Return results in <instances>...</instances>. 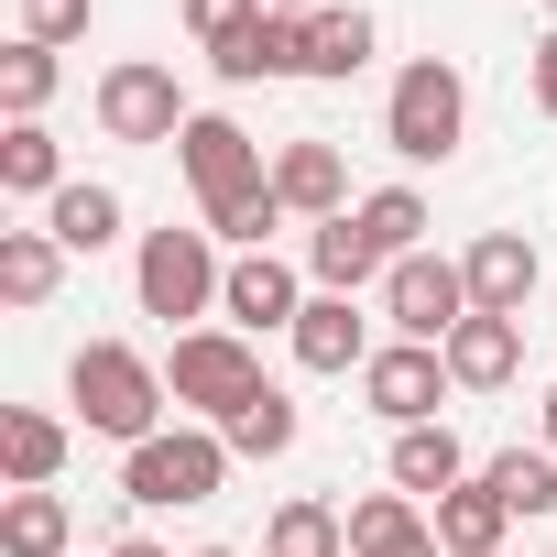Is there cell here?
Returning <instances> with one entry per match:
<instances>
[{"label":"cell","instance_id":"5","mask_svg":"<svg viewBox=\"0 0 557 557\" xmlns=\"http://www.w3.org/2000/svg\"><path fill=\"white\" fill-rule=\"evenodd\" d=\"M164 383H175V405H197L208 426H230V416L262 394V361H251V339H240V329H175Z\"/></svg>","mask_w":557,"mask_h":557},{"label":"cell","instance_id":"21","mask_svg":"<svg viewBox=\"0 0 557 557\" xmlns=\"http://www.w3.org/2000/svg\"><path fill=\"white\" fill-rule=\"evenodd\" d=\"M66 285V240L55 230H0V296L12 307H45Z\"/></svg>","mask_w":557,"mask_h":557},{"label":"cell","instance_id":"35","mask_svg":"<svg viewBox=\"0 0 557 557\" xmlns=\"http://www.w3.org/2000/svg\"><path fill=\"white\" fill-rule=\"evenodd\" d=\"M262 12H296V23H318V12H329V0H262Z\"/></svg>","mask_w":557,"mask_h":557},{"label":"cell","instance_id":"22","mask_svg":"<svg viewBox=\"0 0 557 557\" xmlns=\"http://www.w3.org/2000/svg\"><path fill=\"white\" fill-rule=\"evenodd\" d=\"M503 524H513V513H503L492 481H459V492L437 503V546H448V557H503Z\"/></svg>","mask_w":557,"mask_h":557},{"label":"cell","instance_id":"16","mask_svg":"<svg viewBox=\"0 0 557 557\" xmlns=\"http://www.w3.org/2000/svg\"><path fill=\"white\" fill-rule=\"evenodd\" d=\"M350 557H448V546L416 513V492H372V503H350Z\"/></svg>","mask_w":557,"mask_h":557},{"label":"cell","instance_id":"36","mask_svg":"<svg viewBox=\"0 0 557 557\" xmlns=\"http://www.w3.org/2000/svg\"><path fill=\"white\" fill-rule=\"evenodd\" d=\"M110 557H164V546H143V535H132V546H110Z\"/></svg>","mask_w":557,"mask_h":557},{"label":"cell","instance_id":"9","mask_svg":"<svg viewBox=\"0 0 557 557\" xmlns=\"http://www.w3.org/2000/svg\"><path fill=\"white\" fill-rule=\"evenodd\" d=\"M175 164H186L197 208H219V197H240V186H262V175H273V164H262V143H251L230 110H197V121H186V143H175Z\"/></svg>","mask_w":557,"mask_h":557},{"label":"cell","instance_id":"8","mask_svg":"<svg viewBox=\"0 0 557 557\" xmlns=\"http://www.w3.org/2000/svg\"><path fill=\"white\" fill-rule=\"evenodd\" d=\"M448 394H459V383H448V350H426V339H383V350L361 361V405L394 416V426H437Z\"/></svg>","mask_w":557,"mask_h":557},{"label":"cell","instance_id":"6","mask_svg":"<svg viewBox=\"0 0 557 557\" xmlns=\"http://www.w3.org/2000/svg\"><path fill=\"white\" fill-rule=\"evenodd\" d=\"M186 88H175V66H153V55H121L110 77H99V132L110 143H186Z\"/></svg>","mask_w":557,"mask_h":557},{"label":"cell","instance_id":"38","mask_svg":"<svg viewBox=\"0 0 557 557\" xmlns=\"http://www.w3.org/2000/svg\"><path fill=\"white\" fill-rule=\"evenodd\" d=\"M197 557H240V546H197Z\"/></svg>","mask_w":557,"mask_h":557},{"label":"cell","instance_id":"27","mask_svg":"<svg viewBox=\"0 0 557 557\" xmlns=\"http://www.w3.org/2000/svg\"><path fill=\"white\" fill-rule=\"evenodd\" d=\"M350 219L372 230V251H383V262H405V251H426V197H416V186H372V197H361Z\"/></svg>","mask_w":557,"mask_h":557},{"label":"cell","instance_id":"23","mask_svg":"<svg viewBox=\"0 0 557 557\" xmlns=\"http://www.w3.org/2000/svg\"><path fill=\"white\" fill-rule=\"evenodd\" d=\"M0 186H12V197H66V153H55V132L45 121H12V132H0Z\"/></svg>","mask_w":557,"mask_h":557},{"label":"cell","instance_id":"13","mask_svg":"<svg viewBox=\"0 0 557 557\" xmlns=\"http://www.w3.org/2000/svg\"><path fill=\"white\" fill-rule=\"evenodd\" d=\"M524 372V318H459L448 329V383L459 394H503Z\"/></svg>","mask_w":557,"mask_h":557},{"label":"cell","instance_id":"1","mask_svg":"<svg viewBox=\"0 0 557 557\" xmlns=\"http://www.w3.org/2000/svg\"><path fill=\"white\" fill-rule=\"evenodd\" d=\"M66 394H77V416H88L99 437H121V448L164 437V405H175V383H164L132 339H88V350L66 361Z\"/></svg>","mask_w":557,"mask_h":557},{"label":"cell","instance_id":"26","mask_svg":"<svg viewBox=\"0 0 557 557\" xmlns=\"http://www.w3.org/2000/svg\"><path fill=\"white\" fill-rule=\"evenodd\" d=\"M285 219H296V208L273 197V175H262V186H240V197H219V208H208L197 230H208V240H230V251H273V230H285Z\"/></svg>","mask_w":557,"mask_h":557},{"label":"cell","instance_id":"24","mask_svg":"<svg viewBox=\"0 0 557 557\" xmlns=\"http://www.w3.org/2000/svg\"><path fill=\"white\" fill-rule=\"evenodd\" d=\"M66 492H12L0 503V557H66Z\"/></svg>","mask_w":557,"mask_h":557},{"label":"cell","instance_id":"15","mask_svg":"<svg viewBox=\"0 0 557 557\" xmlns=\"http://www.w3.org/2000/svg\"><path fill=\"white\" fill-rule=\"evenodd\" d=\"M296 361H307V372H361V361H372V318H361L350 296H307V318H296Z\"/></svg>","mask_w":557,"mask_h":557},{"label":"cell","instance_id":"31","mask_svg":"<svg viewBox=\"0 0 557 557\" xmlns=\"http://www.w3.org/2000/svg\"><path fill=\"white\" fill-rule=\"evenodd\" d=\"M219 437H230V459H285V448H296V405L262 383V394H251V405H240Z\"/></svg>","mask_w":557,"mask_h":557},{"label":"cell","instance_id":"20","mask_svg":"<svg viewBox=\"0 0 557 557\" xmlns=\"http://www.w3.org/2000/svg\"><path fill=\"white\" fill-rule=\"evenodd\" d=\"M361 66H372V12H361V0H329V12L307 23V77L350 88Z\"/></svg>","mask_w":557,"mask_h":557},{"label":"cell","instance_id":"30","mask_svg":"<svg viewBox=\"0 0 557 557\" xmlns=\"http://www.w3.org/2000/svg\"><path fill=\"white\" fill-rule=\"evenodd\" d=\"M45 99H55V45H0V110L12 121H45Z\"/></svg>","mask_w":557,"mask_h":557},{"label":"cell","instance_id":"29","mask_svg":"<svg viewBox=\"0 0 557 557\" xmlns=\"http://www.w3.org/2000/svg\"><path fill=\"white\" fill-rule=\"evenodd\" d=\"M481 481L503 492V513H557V448H503Z\"/></svg>","mask_w":557,"mask_h":557},{"label":"cell","instance_id":"14","mask_svg":"<svg viewBox=\"0 0 557 557\" xmlns=\"http://www.w3.org/2000/svg\"><path fill=\"white\" fill-rule=\"evenodd\" d=\"M273 197H285L296 219H350V164H339V143H285V153H273Z\"/></svg>","mask_w":557,"mask_h":557},{"label":"cell","instance_id":"17","mask_svg":"<svg viewBox=\"0 0 557 557\" xmlns=\"http://www.w3.org/2000/svg\"><path fill=\"white\" fill-rule=\"evenodd\" d=\"M470 481V448L448 437V426H394V492H416V503H448Z\"/></svg>","mask_w":557,"mask_h":557},{"label":"cell","instance_id":"19","mask_svg":"<svg viewBox=\"0 0 557 557\" xmlns=\"http://www.w3.org/2000/svg\"><path fill=\"white\" fill-rule=\"evenodd\" d=\"M0 470H12V492H55V470H66V426L34 416V405H12V416H0Z\"/></svg>","mask_w":557,"mask_h":557},{"label":"cell","instance_id":"39","mask_svg":"<svg viewBox=\"0 0 557 557\" xmlns=\"http://www.w3.org/2000/svg\"><path fill=\"white\" fill-rule=\"evenodd\" d=\"M546 12H557V0H546Z\"/></svg>","mask_w":557,"mask_h":557},{"label":"cell","instance_id":"18","mask_svg":"<svg viewBox=\"0 0 557 557\" xmlns=\"http://www.w3.org/2000/svg\"><path fill=\"white\" fill-rule=\"evenodd\" d=\"M307 273H318V296H361L372 273H394V262L372 251L361 219H318V230H307Z\"/></svg>","mask_w":557,"mask_h":557},{"label":"cell","instance_id":"32","mask_svg":"<svg viewBox=\"0 0 557 557\" xmlns=\"http://www.w3.org/2000/svg\"><path fill=\"white\" fill-rule=\"evenodd\" d=\"M99 0H23V45H77Z\"/></svg>","mask_w":557,"mask_h":557},{"label":"cell","instance_id":"3","mask_svg":"<svg viewBox=\"0 0 557 557\" xmlns=\"http://www.w3.org/2000/svg\"><path fill=\"white\" fill-rule=\"evenodd\" d=\"M219 285H230V262H219L208 230H143V262H132L143 318H164V329H175V318H208Z\"/></svg>","mask_w":557,"mask_h":557},{"label":"cell","instance_id":"11","mask_svg":"<svg viewBox=\"0 0 557 557\" xmlns=\"http://www.w3.org/2000/svg\"><path fill=\"white\" fill-rule=\"evenodd\" d=\"M208 66L230 88H262V77H307V23L296 12H251L230 45H208Z\"/></svg>","mask_w":557,"mask_h":557},{"label":"cell","instance_id":"4","mask_svg":"<svg viewBox=\"0 0 557 557\" xmlns=\"http://www.w3.org/2000/svg\"><path fill=\"white\" fill-rule=\"evenodd\" d=\"M219 481H230V437L219 426H164V437H143L132 459H121V492L132 503H219Z\"/></svg>","mask_w":557,"mask_h":557},{"label":"cell","instance_id":"37","mask_svg":"<svg viewBox=\"0 0 557 557\" xmlns=\"http://www.w3.org/2000/svg\"><path fill=\"white\" fill-rule=\"evenodd\" d=\"M546 448H557V383H546Z\"/></svg>","mask_w":557,"mask_h":557},{"label":"cell","instance_id":"33","mask_svg":"<svg viewBox=\"0 0 557 557\" xmlns=\"http://www.w3.org/2000/svg\"><path fill=\"white\" fill-rule=\"evenodd\" d=\"M251 12H262V0H186V34H197V45H230Z\"/></svg>","mask_w":557,"mask_h":557},{"label":"cell","instance_id":"10","mask_svg":"<svg viewBox=\"0 0 557 557\" xmlns=\"http://www.w3.org/2000/svg\"><path fill=\"white\" fill-rule=\"evenodd\" d=\"M219 318L251 339V329H285L296 339V318H307V296H296V262H273V251H240L230 262V285H219Z\"/></svg>","mask_w":557,"mask_h":557},{"label":"cell","instance_id":"25","mask_svg":"<svg viewBox=\"0 0 557 557\" xmlns=\"http://www.w3.org/2000/svg\"><path fill=\"white\" fill-rule=\"evenodd\" d=\"M262 557H350V513H329V503H273Z\"/></svg>","mask_w":557,"mask_h":557},{"label":"cell","instance_id":"2","mask_svg":"<svg viewBox=\"0 0 557 557\" xmlns=\"http://www.w3.org/2000/svg\"><path fill=\"white\" fill-rule=\"evenodd\" d=\"M459 132H470V77H459L448 55H416V66L394 77V99H383V143H394L405 164H448Z\"/></svg>","mask_w":557,"mask_h":557},{"label":"cell","instance_id":"34","mask_svg":"<svg viewBox=\"0 0 557 557\" xmlns=\"http://www.w3.org/2000/svg\"><path fill=\"white\" fill-rule=\"evenodd\" d=\"M535 110H546V121H557V34H546V45H535Z\"/></svg>","mask_w":557,"mask_h":557},{"label":"cell","instance_id":"28","mask_svg":"<svg viewBox=\"0 0 557 557\" xmlns=\"http://www.w3.org/2000/svg\"><path fill=\"white\" fill-rule=\"evenodd\" d=\"M45 230H55L66 251H110V240H121V197H110V186H66V197L45 208Z\"/></svg>","mask_w":557,"mask_h":557},{"label":"cell","instance_id":"7","mask_svg":"<svg viewBox=\"0 0 557 557\" xmlns=\"http://www.w3.org/2000/svg\"><path fill=\"white\" fill-rule=\"evenodd\" d=\"M383 318H394V339L448 350V329L470 318V273H459V262H437V251H405V262L383 273Z\"/></svg>","mask_w":557,"mask_h":557},{"label":"cell","instance_id":"12","mask_svg":"<svg viewBox=\"0 0 557 557\" xmlns=\"http://www.w3.org/2000/svg\"><path fill=\"white\" fill-rule=\"evenodd\" d=\"M459 273H470V318H524V296H535V273H546V262H535L524 230H481Z\"/></svg>","mask_w":557,"mask_h":557}]
</instances>
